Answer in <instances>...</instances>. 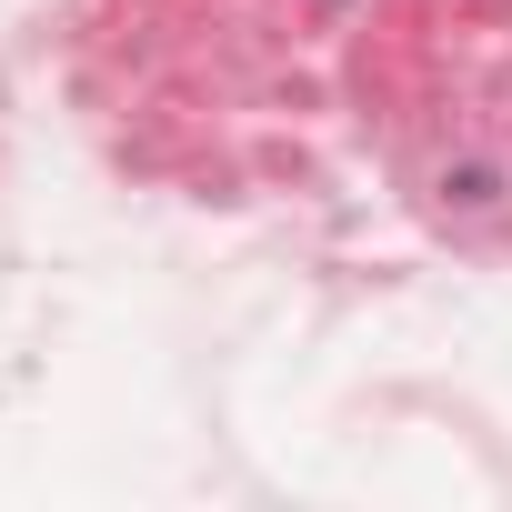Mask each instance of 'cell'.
<instances>
[]
</instances>
